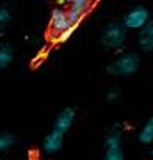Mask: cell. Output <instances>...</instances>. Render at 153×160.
I'll return each mask as SVG.
<instances>
[{"mask_svg": "<svg viewBox=\"0 0 153 160\" xmlns=\"http://www.w3.org/2000/svg\"><path fill=\"white\" fill-rule=\"evenodd\" d=\"M62 145H63V132L53 128L52 132L43 138L42 148H43V152H45V153L53 155V153H57L58 150L62 148Z\"/></svg>", "mask_w": 153, "mask_h": 160, "instance_id": "cell-7", "label": "cell"}, {"mask_svg": "<svg viewBox=\"0 0 153 160\" xmlns=\"http://www.w3.org/2000/svg\"><path fill=\"white\" fill-rule=\"evenodd\" d=\"M93 0H73L72 3H68V15L73 23H80L82 18L88 13V10L92 8Z\"/></svg>", "mask_w": 153, "mask_h": 160, "instance_id": "cell-5", "label": "cell"}, {"mask_svg": "<svg viewBox=\"0 0 153 160\" xmlns=\"http://www.w3.org/2000/svg\"><path fill=\"white\" fill-rule=\"evenodd\" d=\"M120 98V88H117V87H113L108 90V93H107V100L108 102H115V100Z\"/></svg>", "mask_w": 153, "mask_h": 160, "instance_id": "cell-17", "label": "cell"}, {"mask_svg": "<svg viewBox=\"0 0 153 160\" xmlns=\"http://www.w3.org/2000/svg\"><path fill=\"white\" fill-rule=\"evenodd\" d=\"M138 47L141 52H151L153 50V18L143 28L138 30Z\"/></svg>", "mask_w": 153, "mask_h": 160, "instance_id": "cell-8", "label": "cell"}, {"mask_svg": "<svg viewBox=\"0 0 153 160\" xmlns=\"http://www.w3.org/2000/svg\"><path fill=\"white\" fill-rule=\"evenodd\" d=\"M138 140H140L141 143H151L153 142V117H150L145 122V125L140 128V132H138Z\"/></svg>", "mask_w": 153, "mask_h": 160, "instance_id": "cell-10", "label": "cell"}, {"mask_svg": "<svg viewBox=\"0 0 153 160\" xmlns=\"http://www.w3.org/2000/svg\"><path fill=\"white\" fill-rule=\"evenodd\" d=\"M77 27H78V25H72V27L68 28V30H65V32H62L60 35H57V37H53V38H52V42H53V43H65L67 40H68V38H70L72 35H73V32L77 30Z\"/></svg>", "mask_w": 153, "mask_h": 160, "instance_id": "cell-15", "label": "cell"}, {"mask_svg": "<svg viewBox=\"0 0 153 160\" xmlns=\"http://www.w3.org/2000/svg\"><path fill=\"white\" fill-rule=\"evenodd\" d=\"M13 57H15V53H13L12 45H8V43H0V70L7 68L8 65L12 63Z\"/></svg>", "mask_w": 153, "mask_h": 160, "instance_id": "cell-9", "label": "cell"}, {"mask_svg": "<svg viewBox=\"0 0 153 160\" xmlns=\"http://www.w3.org/2000/svg\"><path fill=\"white\" fill-rule=\"evenodd\" d=\"M75 117H77V113H75V110H73L72 107L63 108L62 112L57 115L55 122H53V128L60 130V132H63V133H67L68 130L72 128L73 122H75Z\"/></svg>", "mask_w": 153, "mask_h": 160, "instance_id": "cell-6", "label": "cell"}, {"mask_svg": "<svg viewBox=\"0 0 153 160\" xmlns=\"http://www.w3.org/2000/svg\"><path fill=\"white\" fill-rule=\"evenodd\" d=\"M103 160H125V153H123L122 145H120V147H110V148H105V155H103Z\"/></svg>", "mask_w": 153, "mask_h": 160, "instance_id": "cell-14", "label": "cell"}, {"mask_svg": "<svg viewBox=\"0 0 153 160\" xmlns=\"http://www.w3.org/2000/svg\"><path fill=\"white\" fill-rule=\"evenodd\" d=\"M47 57H48V50H45V48L40 50V52H38V53L35 55V57L32 58V67H33V68L40 67V65H42L43 62H45V58H47Z\"/></svg>", "mask_w": 153, "mask_h": 160, "instance_id": "cell-16", "label": "cell"}, {"mask_svg": "<svg viewBox=\"0 0 153 160\" xmlns=\"http://www.w3.org/2000/svg\"><path fill=\"white\" fill-rule=\"evenodd\" d=\"M127 27L123 25V22H117V20H113L107 25L105 28H103L102 32V45L110 50H118L122 48L123 45L127 42Z\"/></svg>", "mask_w": 153, "mask_h": 160, "instance_id": "cell-2", "label": "cell"}, {"mask_svg": "<svg viewBox=\"0 0 153 160\" xmlns=\"http://www.w3.org/2000/svg\"><path fill=\"white\" fill-rule=\"evenodd\" d=\"M15 143V135L10 132H0V153L8 152Z\"/></svg>", "mask_w": 153, "mask_h": 160, "instance_id": "cell-12", "label": "cell"}, {"mask_svg": "<svg viewBox=\"0 0 153 160\" xmlns=\"http://www.w3.org/2000/svg\"><path fill=\"white\" fill-rule=\"evenodd\" d=\"M140 55L135 52H125L113 60V62L108 65V73L117 75V77H128V75H133L138 72L140 68Z\"/></svg>", "mask_w": 153, "mask_h": 160, "instance_id": "cell-1", "label": "cell"}, {"mask_svg": "<svg viewBox=\"0 0 153 160\" xmlns=\"http://www.w3.org/2000/svg\"><path fill=\"white\" fill-rule=\"evenodd\" d=\"M120 145H122V130L120 128H112L105 137V148L120 147Z\"/></svg>", "mask_w": 153, "mask_h": 160, "instance_id": "cell-11", "label": "cell"}, {"mask_svg": "<svg viewBox=\"0 0 153 160\" xmlns=\"http://www.w3.org/2000/svg\"><path fill=\"white\" fill-rule=\"evenodd\" d=\"M57 2L60 3V5H65V3H72L73 0H57Z\"/></svg>", "mask_w": 153, "mask_h": 160, "instance_id": "cell-18", "label": "cell"}, {"mask_svg": "<svg viewBox=\"0 0 153 160\" xmlns=\"http://www.w3.org/2000/svg\"><path fill=\"white\" fill-rule=\"evenodd\" d=\"M72 25H78L73 23L68 15V10H65L63 7H55L50 13V20H48V30H50V37H57L62 32H65L72 27Z\"/></svg>", "mask_w": 153, "mask_h": 160, "instance_id": "cell-3", "label": "cell"}, {"mask_svg": "<svg viewBox=\"0 0 153 160\" xmlns=\"http://www.w3.org/2000/svg\"><path fill=\"white\" fill-rule=\"evenodd\" d=\"M150 20H151L150 10L146 7H143V5H136V7H133L131 10H128L125 13V17H123L122 22L128 30H140V28L145 27Z\"/></svg>", "mask_w": 153, "mask_h": 160, "instance_id": "cell-4", "label": "cell"}, {"mask_svg": "<svg viewBox=\"0 0 153 160\" xmlns=\"http://www.w3.org/2000/svg\"><path fill=\"white\" fill-rule=\"evenodd\" d=\"M151 157H153V148H151Z\"/></svg>", "mask_w": 153, "mask_h": 160, "instance_id": "cell-19", "label": "cell"}, {"mask_svg": "<svg viewBox=\"0 0 153 160\" xmlns=\"http://www.w3.org/2000/svg\"><path fill=\"white\" fill-rule=\"evenodd\" d=\"M10 20H12V10L8 8L7 5H2V7H0V35L7 30Z\"/></svg>", "mask_w": 153, "mask_h": 160, "instance_id": "cell-13", "label": "cell"}]
</instances>
